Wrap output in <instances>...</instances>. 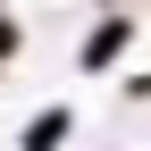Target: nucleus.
Listing matches in <instances>:
<instances>
[{
	"label": "nucleus",
	"instance_id": "f257e3e1",
	"mask_svg": "<svg viewBox=\"0 0 151 151\" xmlns=\"http://www.w3.org/2000/svg\"><path fill=\"white\" fill-rule=\"evenodd\" d=\"M126 42H134V9H109L101 25L84 34V50H76V67H84V76H101V67H118V59H126Z\"/></svg>",
	"mask_w": 151,
	"mask_h": 151
},
{
	"label": "nucleus",
	"instance_id": "f03ea898",
	"mask_svg": "<svg viewBox=\"0 0 151 151\" xmlns=\"http://www.w3.org/2000/svg\"><path fill=\"white\" fill-rule=\"evenodd\" d=\"M67 134H76V109H67V101H50V109H34V118L17 126V151H59Z\"/></svg>",
	"mask_w": 151,
	"mask_h": 151
},
{
	"label": "nucleus",
	"instance_id": "7ed1b4c3",
	"mask_svg": "<svg viewBox=\"0 0 151 151\" xmlns=\"http://www.w3.org/2000/svg\"><path fill=\"white\" fill-rule=\"evenodd\" d=\"M17 50H25V25H17V17H9V9H0V67H9V59H17Z\"/></svg>",
	"mask_w": 151,
	"mask_h": 151
}]
</instances>
